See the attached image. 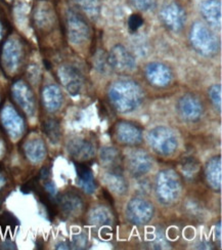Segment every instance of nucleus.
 Instances as JSON below:
<instances>
[{"instance_id":"nucleus-21","label":"nucleus","mask_w":222,"mask_h":250,"mask_svg":"<svg viewBox=\"0 0 222 250\" xmlns=\"http://www.w3.org/2000/svg\"><path fill=\"white\" fill-rule=\"evenodd\" d=\"M62 99L61 89L55 84L45 86L42 91V102L48 112H57L61 106Z\"/></svg>"},{"instance_id":"nucleus-3","label":"nucleus","mask_w":222,"mask_h":250,"mask_svg":"<svg viewBox=\"0 0 222 250\" xmlns=\"http://www.w3.org/2000/svg\"><path fill=\"white\" fill-rule=\"evenodd\" d=\"M182 192L179 175L173 170H162L156 179V194L159 201L165 205L174 203Z\"/></svg>"},{"instance_id":"nucleus-34","label":"nucleus","mask_w":222,"mask_h":250,"mask_svg":"<svg viewBox=\"0 0 222 250\" xmlns=\"http://www.w3.org/2000/svg\"><path fill=\"white\" fill-rule=\"evenodd\" d=\"M143 25V19L141 15H132L128 20V27L132 32H136Z\"/></svg>"},{"instance_id":"nucleus-16","label":"nucleus","mask_w":222,"mask_h":250,"mask_svg":"<svg viewBox=\"0 0 222 250\" xmlns=\"http://www.w3.org/2000/svg\"><path fill=\"white\" fill-rule=\"evenodd\" d=\"M12 93L18 105L28 114H33L35 111V97L30 86L24 81H17Z\"/></svg>"},{"instance_id":"nucleus-4","label":"nucleus","mask_w":222,"mask_h":250,"mask_svg":"<svg viewBox=\"0 0 222 250\" xmlns=\"http://www.w3.org/2000/svg\"><path fill=\"white\" fill-rule=\"evenodd\" d=\"M147 141L154 151L162 156H170L178 148V140L174 131L165 126H157L147 133Z\"/></svg>"},{"instance_id":"nucleus-10","label":"nucleus","mask_w":222,"mask_h":250,"mask_svg":"<svg viewBox=\"0 0 222 250\" xmlns=\"http://www.w3.org/2000/svg\"><path fill=\"white\" fill-rule=\"evenodd\" d=\"M58 77L69 93L77 96L84 86V77L82 73L72 65H62L58 70Z\"/></svg>"},{"instance_id":"nucleus-14","label":"nucleus","mask_w":222,"mask_h":250,"mask_svg":"<svg viewBox=\"0 0 222 250\" xmlns=\"http://www.w3.org/2000/svg\"><path fill=\"white\" fill-rule=\"evenodd\" d=\"M177 111L181 117L188 122L198 121L203 115V104L193 95H184L178 100Z\"/></svg>"},{"instance_id":"nucleus-26","label":"nucleus","mask_w":222,"mask_h":250,"mask_svg":"<svg viewBox=\"0 0 222 250\" xmlns=\"http://www.w3.org/2000/svg\"><path fill=\"white\" fill-rule=\"evenodd\" d=\"M1 117L3 124L8 128V130H10V132L22 131V119H20L18 112L12 106H6L2 110Z\"/></svg>"},{"instance_id":"nucleus-6","label":"nucleus","mask_w":222,"mask_h":250,"mask_svg":"<svg viewBox=\"0 0 222 250\" xmlns=\"http://www.w3.org/2000/svg\"><path fill=\"white\" fill-rule=\"evenodd\" d=\"M25 60V47L22 41L12 38L6 40L2 48L1 62L2 67L6 73L10 75H17V73L22 68Z\"/></svg>"},{"instance_id":"nucleus-2","label":"nucleus","mask_w":222,"mask_h":250,"mask_svg":"<svg viewBox=\"0 0 222 250\" xmlns=\"http://www.w3.org/2000/svg\"><path fill=\"white\" fill-rule=\"evenodd\" d=\"M190 44L201 56L211 58L218 54L220 45L217 37L206 25L196 22L190 29Z\"/></svg>"},{"instance_id":"nucleus-13","label":"nucleus","mask_w":222,"mask_h":250,"mask_svg":"<svg viewBox=\"0 0 222 250\" xmlns=\"http://www.w3.org/2000/svg\"><path fill=\"white\" fill-rule=\"evenodd\" d=\"M126 167L133 178H140L152 169L153 160L149 153L143 150H135L127 156Z\"/></svg>"},{"instance_id":"nucleus-31","label":"nucleus","mask_w":222,"mask_h":250,"mask_svg":"<svg viewBox=\"0 0 222 250\" xmlns=\"http://www.w3.org/2000/svg\"><path fill=\"white\" fill-rule=\"evenodd\" d=\"M19 226V221L17 218L10 213V212H4L3 214L0 215V227H1L3 230H7V229H10V230L14 231Z\"/></svg>"},{"instance_id":"nucleus-11","label":"nucleus","mask_w":222,"mask_h":250,"mask_svg":"<svg viewBox=\"0 0 222 250\" xmlns=\"http://www.w3.org/2000/svg\"><path fill=\"white\" fill-rule=\"evenodd\" d=\"M57 207L58 213L61 212L66 217H75L81 214L84 201L76 192L68 191L57 196Z\"/></svg>"},{"instance_id":"nucleus-39","label":"nucleus","mask_w":222,"mask_h":250,"mask_svg":"<svg viewBox=\"0 0 222 250\" xmlns=\"http://www.w3.org/2000/svg\"><path fill=\"white\" fill-rule=\"evenodd\" d=\"M39 1H45V0H39Z\"/></svg>"},{"instance_id":"nucleus-22","label":"nucleus","mask_w":222,"mask_h":250,"mask_svg":"<svg viewBox=\"0 0 222 250\" xmlns=\"http://www.w3.org/2000/svg\"><path fill=\"white\" fill-rule=\"evenodd\" d=\"M47 5H40L35 10V24L41 32H48L55 24V15Z\"/></svg>"},{"instance_id":"nucleus-29","label":"nucleus","mask_w":222,"mask_h":250,"mask_svg":"<svg viewBox=\"0 0 222 250\" xmlns=\"http://www.w3.org/2000/svg\"><path fill=\"white\" fill-rule=\"evenodd\" d=\"M43 130L52 143H58L61 139V131L60 124L56 119L49 118L43 122Z\"/></svg>"},{"instance_id":"nucleus-12","label":"nucleus","mask_w":222,"mask_h":250,"mask_svg":"<svg viewBox=\"0 0 222 250\" xmlns=\"http://www.w3.org/2000/svg\"><path fill=\"white\" fill-rule=\"evenodd\" d=\"M115 138L125 146H137L142 142L141 128L132 122L121 121L115 125Z\"/></svg>"},{"instance_id":"nucleus-38","label":"nucleus","mask_w":222,"mask_h":250,"mask_svg":"<svg viewBox=\"0 0 222 250\" xmlns=\"http://www.w3.org/2000/svg\"><path fill=\"white\" fill-rule=\"evenodd\" d=\"M2 24L0 23V35H1V31H2V26H1Z\"/></svg>"},{"instance_id":"nucleus-9","label":"nucleus","mask_w":222,"mask_h":250,"mask_svg":"<svg viewBox=\"0 0 222 250\" xmlns=\"http://www.w3.org/2000/svg\"><path fill=\"white\" fill-rule=\"evenodd\" d=\"M109 66L118 73H130L136 69V61L123 45H115L108 56Z\"/></svg>"},{"instance_id":"nucleus-28","label":"nucleus","mask_w":222,"mask_h":250,"mask_svg":"<svg viewBox=\"0 0 222 250\" xmlns=\"http://www.w3.org/2000/svg\"><path fill=\"white\" fill-rule=\"evenodd\" d=\"M181 169L187 181H194L200 172V163L195 157H186L181 163Z\"/></svg>"},{"instance_id":"nucleus-15","label":"nucleus","mask_w":222,"mask_h":250,"mask_svg":"<svg viewBox=\"0 0 222 250\" xmlns=\"http://www.w3.org/2000/svg\"><path fill=\"white\" fill-rule=\"evenodd\" d=\"M145 77L152 85L156 87H166L170 85L173 75L168 66L161 62H151L145 68Z\"/></svg>"},{"instance_id":"nucleus-7","label":"nucleus","mask_w":222,"mask_h":250,"mask_svg":"<svg viewBox=\"0 0 222 250\" xmlns=\"http://www.w3.org/2000/svg\"><path fill=\"white\" fill-rule=\"evenodd\" d=\"M155 208L153 204L144 198L135 197L126 207V217L131 224L144 226L149 224L154 217Z\"/></svg>"},{"instance_id":"nucleus-24","label":"nucleus","mask_w":222,"mask_h":250,"mask_svg":"<svg viewBox=\"0 0 222 250\" xmlns=\"http://www.w3.org/2000/svg\"><path fill=\"white\" fill-rule=\"evenodd\" d=\"M101 162L108 169L122 168V156L119 150L114 147H104L101 151Z\"/></svg>"},{"instance_id":"nucleus-1","label":"nucleus","mask_w":222,"mask_h":250,"mask_svg":"<svg viewBox=\"0 0 222 250\" xmlns=\"http://www.w3.org/2000/svg\"><path fill=\"white\" fill-rule=\"evenodd\" d=\"M108 97L112 106L118 112L128 113L134 111L142 103L144 92L136 81L119 79L111 84Z\"/></svg>"},{"instance_id":"nucleus-5","label":"nucleus","mask_w":222,"mask_h":250,"mask_svg":"<svg viewBox=\"0 0 222 250\" xmlns=\"http://www.w3.org/2000/svg\"><path fill=\"white\" fill-rule=\"evenodd\" d=\"M66 31L73 44L82 45L90 38V28L86 19L74 8H69L66 12Z\"/></svg>"},{"instance_id":"nucleus-32","label":"nucleus","mask_w":222,"mask_h":250,"mask_svg":"<svg viewBox=\"0 0 222 250\" xmlns=\"http://www.w3.org/2000/svg\"><path fill=\"white\" fill-rule=\"evenodd\" d=\"M130 3L141 12H149L156 7V0H130Z\"/></svg>"},{"instance_id":"nucleus-8","label":"nucleus","mask_w":222,"mask_h":250,"mask_svg":"<svg viewBox=\"0 0 222 250\" xmlns=\"http://www.w3.org/2000/svg\"><path fill=\"white\" fill-rule=\"evenodd\" d=\"M160 20L162 24L171 32L178 33L183 29L186 22V13L184 8L175 1L166 2L160 10Z\"/></svg>"},{"instance_id":"nucleus-33","label":"nucleus","mask_w":222,"mask_h":250,"mask_svg":"<svg viewBox=\"0 0 222 250\" xmlns=\"http://www.w3.org/2000/svg\"><path fill=\"white\" fill-rule=\"evenodd\" d=\"M72 245L75 249H85L88 246V238L86 234L81 233L77 236H74Z\"/></svg>"},{"instance_id":"nucleus-17","label":"nucleus","mask_w":222,"mask_h":250,"mask_svg":"<svg viewBox=\"0 0 222 250\" xmlns=\"http://www.w3.org/2000/svg\"><path fill=\"white\" fill-rule=\"evenodd\" d=\"M68 151L74 159L83 162L93 157L95 147L93 143L86 139H74L68 144Z\"/></svg>"},{"instance_id":"nucleus-36","label":"nucleus","mask_w":222,"mask_h":250,"mask_svg":"<svg viewBox=\"0 0 222 250\" xmlns=\"http://www.w3.org/2000/svg\"><path fill=\"white\" fill-rule=\"evenodd\" d=\"M3 246H4L3 248H7V249H8V248H9V249H16V248H17V247H16V245H15L14 243H12V242H8V241H7V242H5V243L3 244Z\"/></svg>"},{"instance_id":"nucleus-37","label":"nucleus","mask_w":222,"mask_h":250,"mask_svg":"<svg viewBox=\"0 0 222 250\" xmlns=\"http://www.w3.org/2000/svg\"><path fill=\"white\" fill-rule=\"evenodd\" d=\"M3 200H4V195L2 194V192H0V207H1Z\"/></svg>"},{"instance_id":"nucleus-25","label":"nucleus","mask_w":222,"mask_h":250,"mask_svg":"<svg viewBox=\"0 0 222 250\" xmlns=\"http://www.w3.org/2000/svg\"><path fill=\"white\" fill-rule=\"evenodd\" d=\"M88 221L91 225L95 227H105L110 226L113 222L112 212L109 208L104 207L102 205L94 207L93 209L89 212Z\"/></svg>"},{"instance_id":"nucleus-23","label":"nucleus","mask_w":222,"mask_h":250,"mask_svg":"<svg viewBox=\"0 0 222 250\" xmlns=\"http://www.w3.org/2000/svg\"><path fill=\"white\" fill-rule=\"evenodd\" d=\"M76 170L79 184L84 192L87 194H92L97 190V183H95L92 170L84 163H76Z\"/></svg>"},{"instance_id":"nucleus-20","label":"nucleus","mask_w":222,"mask_h":250,"mask_svg":"<svg viewBox=\"0 0 222 250\" xmlns=\"http://www.w3.org/2000/svg\"><path fill=\"white\" fill-rule=\"evenodd\" d=\"M221 157L220 156H214L211 158L205 167V175L208 185L211 189L215 191L221 190Z\"/></svg>"},{"instance_id":"nucleus-35","label":"nucleus","mask_w":222,"mask_h":250,"mask_svg":"<svg viewBox=\"0 0 222 250\" xmlns=\"http://www.w3.org/2000/svg\"><path fill=\"white\" fill-rule=\"evenodd\" d=\"M215 237L219 241L221 240V223H218V226L215 229Z\"/></svg>"},{"instance_id":"nucleus-19","label":"nucleus","mask_w":222,"mask_h":250,"mask_svg":"<svg viewBox=\"0 0 222 250\" xmlns=\"http://www.w3.org/2000/svg\"><path fill=\"white\" fill-rule=\"evenodd\" d=\"M105 185L108 186L109 190L117 195H124L128 191V183H127L122 168L109 169L103 175Z\"/></svg>"},{"instance_id":"nucleus-18","label":"nucleus","mask_w":222,"mask_h":250,"mask_svg":"<svg viewBox=\"0 0 222 250\" xmlns=\"http://www.w3.org/2000/svg\"><path fill=\"white\" fill-rule=\"evenodd\" d=\"M200 12L208 25L212 27L221 26L222 9L219 0H204L200 5Z\"/></svg>"},{"instance_id":"nucleus-27","label":"nucleus","mask_w":222,"mask_h":250,"mask_svg":"<svg viewBox=\"0 0 222 250\" xmlns=\"http://www.w3.org/2000/svg\"><path fill=\"white\" fill-rule=\"evenodd\" d=\"M80 12L91 20L98 19L101 15L100 0H74Z\"/></svg>"},{"instance_id":"nucleus-30","label":"nucleus","mask_w":222,"mask_h":250,"mask_svg":"<svg viewBox=\"0 0 222 250\" xmlns=\"http://www.w3.org/2000/svg\"><path fill=\"white\" fill-rule=\"evenodd\" d=\"M221 85L220 84H214L211 86L208 90V95L209 99L212 103V105L215 107L216 110L221 112V107H222V100H221Z\"/></svg>"}]
</instances>
